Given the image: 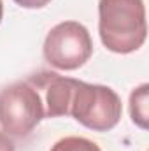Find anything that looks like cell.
I'll use <instances>...</instances> for the list:
<instances>
[{
    "label": "cell",
    "mask_w": 149,
    "mask_h": 151,
    "mask_svg": "<svg viewBox=\"0 0 149 151\" xmlns=\"http://www.w3.org/2000/svg\"><path fill=\"white\" fill-rule=\"evenodd\" d=\"M148 93H149L148 83L139 84L130 93V116H132V121L139 128H142V130H148V127H149V111H148L149 97H148Z\"/></svg>",
    "instance_id": "8992f818"
},
{
    "label": "cell",
    "mask_w": 149,
    "mask_h": 151,
    "mask_svg": "<svg viewBox=\"0 0 149 151\" xmlns=\"http://www.w3.org/2000/svg\"><path fill=\"white\" fill-rule=\"evenodd\" d=\"M98 35L116 55L140 49L148 37L144 0H98Z\"/></svg>",
    "instance_id": "6da1fadb"
},
{
    "label": "cell",
    "mask_w": 149,
    "mask_h": 151,
    "mask_svg": "<svg viewBox=\"0 0 149 151\" xmlns=\"http://www.w3.org/2000/svg\"><path fill=\"white\" fill-rule=\"evenodd\" d=\"M44 60L58 70H77L93 55V40L88 28L79 21H62L44 39Z\"/></svg>",
    "instance_id": "3957f363"
},
{
    "label": "cell",
    "mask_w": 149,
    "mask_h": 151,
    "mask_svg": "<svg viewBox=\"0 0 149 151\" xmlns=\"http://www.w3.org/2000/svg\"><path fill=\"white\" fill-rule=\"evenodd\" d=\"M27 81L37 90L40 99H42L44 118L69 116L77 79L44 70V72L30 76Z\"/></svg>",
    "instance_id": "5b68a950"
},
{
    "label": "cell",
    "mask_w": 149,
    "mask_h": 151,
    "mask_svg": "<svg viewBox=\"0 0 149 151\" xmlns=\"http://www.w3.org/2000/svg\"><path fill=\"white\" fill-rule=\"evenodd\" d=\"M49 151H102L100 146L86 137L79 135H69L60 141H56Z\"/></svg>",
    "instance_id": "52a82bcc"
},
{
    "label": "cell",
    "mask_w": 149,
    "mask_h": 151,
    "mask_svg": "<svg viewBox=\"0 0 149 151\" xmlns=\"http://www.w3.org/2000/svg\"><path fill=\"white\" fill-rule=\"evenodd\" d=\"M0 151H16L11 135H7L5 132H0Z\"/></svg>",
    "instance_id": "9c48e42d"
},
{
    "label": "cell",
    "mask_w": 149,
    "mask_h": 151,
    "mask_svg": "<svg viewBox=\"0 0 149 151\" xmlns=\"http://www.w3.org/2000/svg\"><path fill=\"white\" fill-rule=\"evenodd\" d=\"M44 119V104L28 81H18L0 91V127L7 135L27 137Z\"/></svg>",
    "instance_id": "277c9868"
},
{
    "label": "cell",
    "mask_w": 149,
    "mask_h": 151,
    "mask_svg": "<svg viewBox=\"0 0 149 151\" xmlns=\"http://www.w3.org/2000/svg\"><path fill=\"white\" fill-rule=\"evenodd\" d=\"M121 114V99L111 86L77 79L69 113L77 123L93 132H109L119 123Z\"/></svg>",
    "instance_id": "7a4b0ae2"
},
{
    "label": "cell",
    "mask_w": 149,
    "mask_h": 151,
    "mask_svg": "<svg viewBox=\"0 0 149 151\" xmlns=\"http://www.w3.org/2000/svg\"><path fill=\"white\" fill-rule=\"evenodd\" d=\"M51 0H14V4H18L23 9H42Z\"/></svg>",
    "instance_id": "ba28073f"
},
{
    "label": "cell",
    "mask_w": 149,
    "mask_h": 151,
    "mask_svg": "<svg viewBox=\"0 0 149 151\" xmlns=\"http://www.w3.org/2000/svg\"><path fill=\"white\" fill-rule=\"evenodd\" d=\"M2 18H4V2L0 0V23H2Z\"/></svg>",
    "instance_id": "30bf717a"
}]
</instances>
